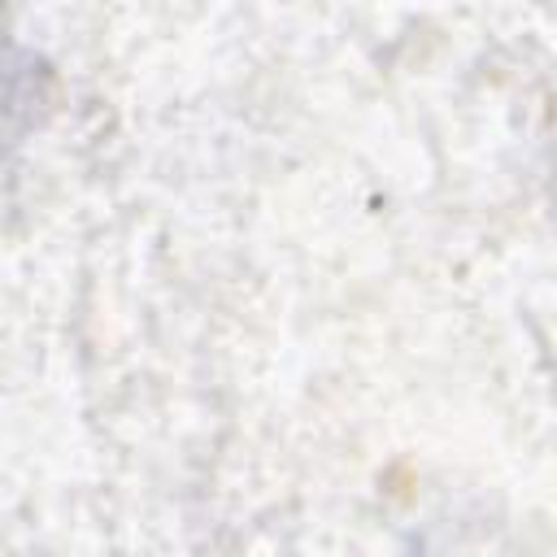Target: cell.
Instances as JSON below:
<instances>
[{
    "label": "cell",
    "instance_id": "obj_1",
    "mask_svg": "<svg viewBox=\"0 0 557 557\" xmlns=\"http://www.w3.org/2000/svg\"><path fill=\"white\" fill-rule=\"evenodd\" d=\"M9 100V61H4V39H0V104Z\"/></svg>",
    "mask_w": 557,
    "mask_h": 557
}]
</instances>
